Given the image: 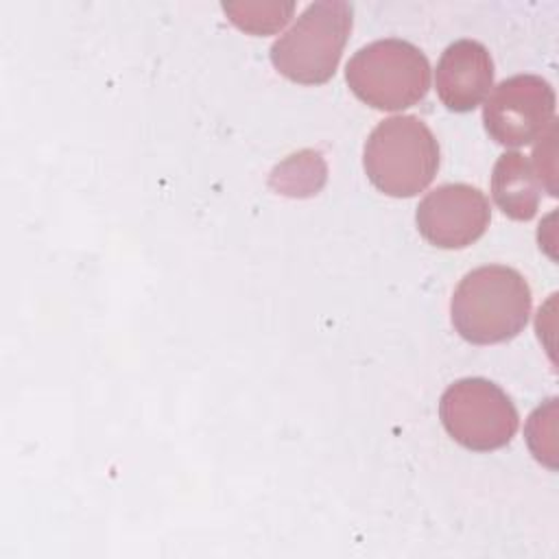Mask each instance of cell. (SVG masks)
Here are the masks:
<instances>
[{"label":"cell","mask_w":559,"mask_h":559,"mask_svg":"<svg viewBox=\"0 0 559 559\" xmlns=\"http://www.w3.org/2000/svg\"><path fill=\"white\" fill-rule=\"evenodd\" d=\"M555 90L537 74H515L500 81L483 105V122L502 146H526L555 122Z\"/></svg>","instance_id":"cell-6"},{"label":"cell","mask_w":559,"mask_h":559,"mask_svg":"<svg viewBox=\"0 0 559 559\" xmlns=\"http://www.w3.org/2000/svg\"><path fill=\"white\" fill-rule=\"evenodd\" d=\"M223 9L238 28L253 35H271L288 22L290 13L295 11V4L277 0L225 2Z\"/></svg>","instance_id":"cell-10"},{"label":"cell","mask_w":559,"mask_h":559,"mask_svg":"<svg viewBox=\"0 0 559 559\" xmlns=\"http://www.w3.org/2000/svg\"><path fill=\"white\" fill-rule=\"evenodd\" d=\"M367 179L384 194L408 199L430 186L439 170V144L417 116H391L376 124L362 151Z\"/></svg>","instance_id":"cell-2"},{"label":"cell","mask_w":559,"mask_h":559,"mask_svg":"<svg viewBox=\"0 0 559 559\" xmlns=\"http://www.w3.org/2000/svg\"><path fill=\"white\" fill-rule=\"evenodd\" d=\"M491 194L502 214L513 221H531L542 201V181L533 162L518 151L502 153L491 173Z\"/></svg>","instance_id":"cell-9"},{"label":"cell","mask_w":559,"mask_h":559,"mask_svg":"<svg viewBox=\"0 0 559 559\" xmlns=\"http://www.w3.org/2000/svg\"><path fill=\"white\" fill-rule=\"evenodd\" d=\"M491 207L476 186L443 183L428 192L415 214L419 234L439 249H463L489 227Z\"/></svg>","instance_id":"cell-7"},{"label":"cell","mask_w":559,"mask_h":559,"mask_svg":"<svg viewBox=\"0 0 559 559\" xmlns=\"http://www.w3.org/2000/svg\"><path fill=\"white\" fill-rule=\"evenodd\" d=\"M435 87L439 100L450 111L476 109L493 87V61L489 50L476 39H456L437 63Z\"/></svg>","instance_id":"cell-8"},{"label":"cell","mask_w":559,"mask_h":559,"mask_svg":"<svg viewBox=\"0 0 559 559\" xmlns=\"http://www.w3.org/2000/svg\"><path fill=\"white\" fill-rule=\"evenodd\" d=\"M354 24V7L343 0H319L271 46L273 68L301 85H319L334 76Z\"/></svg>","instance_id":"cell-3"},{"label":"cell","mask_w":559,"mask_h":559,"mask_svg":"<svg viewBox=\"0 0 559 559\" xmlns=\"http://www.w3.org/2000/svg\"><path fill=\"white\" fill-rule=\"evenodd\" d=\"M439 417L445 432L474 452L504 448L520 426L511 397L485 378H463L450 384L441 395Z\"/></svg>","instance_id":"cell-5"},{"label":"cell","mask_w":559,"mask_h":559,"mask_svg":"<svg viewBox=\"0 0 559 559\" xmlns=\"http://www.w3.org/2000/svg\"><path fill=\"white\" fill-rule=\"evenodd\" d=\"M531 306V288L520 271L485 264L459 282L450 312L461 338L474 345H493L515 338L526 328Z\"/></svg>","instance_id":"cell-1"},{"label":"cell","mask_w":559,"mask_h":559,"mask_svg":"<svg viewBox=\"0 0 559 559\" xmlns=\"http://www.w3.org/2000/svg\"><path fill=\"white\" fill-rule=\"evenodd\" d=\"M345 79L358 100L373 109L400 111L419 103L430 90V63L406 39H376L347 61Z\"/></svg>","instance_id":"cell-4"}]
</instances>
